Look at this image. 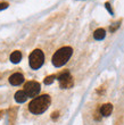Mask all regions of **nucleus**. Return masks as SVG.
Returning a JSON list of instances; mask_svg holds the SVG:
<instances>
[{
	"label": "nucleus",
	"mask_w": 124,
	"mask_h": 125,
	"mask_svg": "<svg viewBox=\"0 0 124 125\" xmlns=\"http://www.w3.org/2000/svg\"><path fill=\"white\" fill-rule=\"evenodd\" d=\"M21 59H22V53H21V51H18V50L14 51V52L10 55V62H13V64L20 62Z\"/></svg>",
	"instance_id": "nucleus-9"
},
{
	"label": "nucleus",
	"mask_w": 124,
	"mask_h": 125,
	"mask_svg": "<svg viewBox=\"0 0 124 125\" xmlns=\"http://www.w3.org/2000/svg\"><path fill=\"white\" fill-rule=\"evenodd\" d=\"M50 102H51V99L48 94H42L39 95L30 102L29 105V110L32 114H35V115H40L45 113L49 107Z\"/></svg>",
	"instance_id": "nucleus-1"
},
{
	"label": "nucleus",
	"mask_w": 124,
	"mask_h": 125,
	"mask_svg": "<svg viewBox=\"0 0 124 125\" xmlns=\"http://www.w3.org/2000/svg\"><path fill=\"white\" fill-rule=\"evenodd\" d=\"M56 76L55 75H50V76H47L46 79H45V84H51L52 82H54V80H55Z\"/></svg>",
	"instance_id": "nucleus-11"
},
{
	"label": "nucleus",
	"mask_w": 124,
	"mask_h": 125,
	"mask_svg": "<svg viewBox=\"0 0 124 125\" xmlns=\"http://www.w3.org/2000/svg\"><path fill=\"white\" fill-rule=\"evenodd\" d=\"M24 82V76L21 73H14L9 77V83L13 85H20L21 83Z\"/></svg>",
	"instance_id": "nucleus-6"
},
{
	"label": "nucleus",
	"mask_w": 124,
	"mask_h": 125,
	"mask_svg": "<svg viewBox=\"0 0 124 125\" xmlns=\"http://www.w3.org/2000/svg\"><path fill=\"white\" fill-rule=\"evenodd\" d=\"M73 53V49L71 47H63L59 50H57L54 56H52V64L56 67H60V66L65 65L66 62L69 60L71 56Z\"/></svg>",
	"instance_id": "nucleus-2"
},
{
	"label": "nucleus",
	"mask_w": 124,
	"mask_h": 125,
	"mask_svg": "<svg viewBox=\"0 0 124 125\" xmlns=\"http://www.w3.org/2000/svg\"><path fill=\"white\" fill-rule=\"evenodd\" d=\"M58 81H59V85L63 89H68V88H72L73 86V79L67 71L59 74Z\"/></svg>",
	"instance_id": "nucleus-5"
},
{
	"label": "nucleus",
	"mask_w": 124,
	"mask_h": 125,
	"mask_svg": "<svg viewBox=\"0 0 124 125\" xmlns=\"http://www.w3.org/2000/svg\"><path fill=\"white\" fill-rule=\"evenodd\" d=\"M24 91L27 97H36L40 92V83L35 81H30L24 85Z\"/></svg>",
	"instance_id": "nucleus-4"
},
{
	"label": "nucleus",
	"mask_w": 124,
	"mask_h": 125,
	"mask_svg": "<svg viewBox=\"0 0 124 125\" xmlns=\"http://www.w3.org/2000/svg\"><path fill=\"white\" fill-rule=\"evenodd\" d=\"M7 7H8V3L7 2H0V10L6 9Z\"/></svg>",
	"instance_id": "nucleus-12"
},
{
	"label": "nucleus",
	"mask_w": 124,
	"mask_h": 125,
	"mask_svg": "<svg viewBox=\"0 0 124 125\" xmlns=\"http://www.w3.org/2000/svg\"><path fill=\"white\" fill-rule=\"evenodd\" d=\"M113 112V106L111 104H105V105L101 106L100 108V113L102 116H109Z\"/></svg>",
	"instance_id": "nucleus-8"
},
{
	"label": "nucleus",
	"mask_w": 124,
	"mask_h": 125,
	"mask_svg": "<svg viewBox=\"0 0 124 125\" xmlns=\"http://www.w3.org/2000/svg\"><path fill=\"white\" fill-rule=\"evenodd\" d=\"M106 35V32H105L104 29H98V30H96L95 33H93V38L96 40H102Z\"/></svg>",
	"instance_id": "nucleus-10"
},
{
	"label": "nucleus",
	"mask_w": 124,
	"mask_h": 125,
	"mask_svg": "<svg viewBox=\"0 0 124 125\" xmlns=\"http://www.w3.org/2000/svg\"><path fill=\"white\" fill-rule=\"evenodd\" d=\"M15 100H16L17 102H20V104L25 102L26 100H27V94L25 93V91H24V90L17 91V92L15 93Z\"/></svg>",
	"instance_id": "nucleus-7"
},
{
	"label": "nucleus",
	"mask_w": 124,
	"mask_h": 125,
	"mask_svg": "<svg viewBox=\"0 0 124 125\" xmlns=\"http://www.w3.org/2000/svg\"><path fill=\"white\" fill-rule=\"evenodd\" d=\"M57 116H58V113H57V112H56V113H52V116H51V117H52L54 119L57 118Z\"/></svg>",
	"instance_id": "nucleus-14"
},
{
	"label": "nucleus",
	"mask_w": 124,
	"mask_h": 125,
	"mask_svg": "<svg viewBox=\"0 0 124 125\" xmlns=\"http://www.w3.org/2000/svg\"><path fill=\"white\" fill-rule=\"evenodd\" d=\"M29 62H30V66H31L32 69H39L43 65L45 55H43V52L40 49H35L30 55Z\"/></svg>",
	"instance_id": "nucleus-3"
},
{
	"label": "nucleus",
	"mask_w": 124,
	"mask_h": 125,
	"mask_svg": "<svg viewBox=\"0 0 124 125\" xmlns=\"http://www.w3.org/2000/svg\"><path fill=\"white\" fill-rule=\"evenodd\" d=\"M105 5H106V8H107L108 10H109V13H111V14H113V10L111 9V6H109V3H108V2H106V3H105Z\"/></svg>",
	"instance_id": "nucleus-13"
}]
</instances>
